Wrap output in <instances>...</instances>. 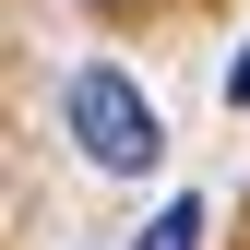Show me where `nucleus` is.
Wrapping results in <instances>:
<instances>
[{
	"instance_id": "nucleus-1",
	"label": "nucleus",
	"mask_w": 250,
	"mask_h": 250,
	"mask_svg": "<svg viewBox=\"0 0 250 250\" xmlns=\"http://www.w3.org/2000/svg\"><path fill=\"white\" fill-rule=\"evenodd\" d=\"M60 119H72V143H83V167H107V179H143L155 155H167V119L143 107V83L131 72H72L60 83Z\"/></svg>"
},
{
	"instance_id": "nucleus-2",
	"label": "nucleus",
	"mask_w": 250,
	"mask_h": 250,
	"mask_svg": "<svg viewBox=\"0 0 250 250\" xmlns=\"http://www.w3.org/2000/svg\"><path fill=\"white\" fill-rule=\"evenodd\" d=\"M131 250H203V203H167V214L131 238Z\"/></svg>"
},
{
	"instance_id": "nucleus-3",
	"label": "nucleus",
	"mask_w": 250,
	"mask_h": 250,
	"mask_svg": "<svg viewBox=\"0 0 250 250\" xmlns=\"http://www.w3.org/2000/svg\"><path fill=\"white\" fill-rule=\"evenodd\" d=\"M227 107H250V60H227Z\"/></svg>"
},
{
	"instance_id": "nucleus-4",
	"label": "nucleus",
	"mask_w": 250,
	"mask_h": 250,
	"mask_svg": "<svg viewBox=\"0 0 250 250\" xmlns=\"http://www.w3.org/2000/svg\"><path fill=\"white\" fill-rule=\"evenodd\" d=\"M83 12H131V0H83Z\"/></svg>"
}]
</instances>
